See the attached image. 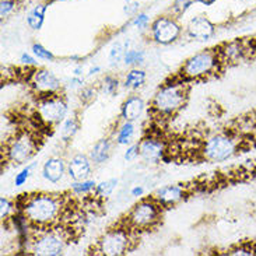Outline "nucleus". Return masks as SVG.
I'll use <instances>...</instances> for the list:
<instances>
[{"label": "nucleus", "instance_id": "7ed1b4c3", "mask_svg": "<svg viewBox=\"0 0 256 256\" xmlns=\"http://www.w3.org/2000/svg\"><path fill=\"white\" fill-rule=\"evenodd\" d=\"M222 69H224V64L217 52V48L206 49L188 58L180 66L176 76L186 83L202 82V80L217 76L218 73H222Z\"/></svg>", "mask_w": 256, "mask_h": 256}, {"label": "nucleus", "instance_id": "a19ab883", "mask_svg": "<svg viewBox=\"0 0 256 256\" xmlns=\"http://www.w3.org/2000/svg\"><path fill=\"white\" fill-rule=\"evenodd\" d=\"M132 196H134V198H142L143 194H144V188L143 186H134L130 190Z\"/></svg>", "mask_w": 256, "mask_h": 256}, {"label": "nucleus", "instance_id": "58836bf2", "mask_svg": "<svg viewBox=\"0 0 256 256\" xmlns=\"http://www.w3.org/2000/svg\"><path fill=\"white\" fill-rule=\"evenodd\" d=\"M20 62L22 63L24 66H27V68H34L35 64H36V60H35L34 56L30 55L27 52H24V54L20 56Z\"/></svg>", "mask_w": 256, "mask_h": 256}, {"label": "nucleus", "instance_id": "5701e85b", "mask_svg": "<svg viewBox=\"0 0 256 256\" xmlns=\"http://www.w3.org/2000/svg\"><path fill=\"white\" fill-rule=\"evenodd\" d=\"M130 41L126 40L124 42H116L112 45L111 50H110V55H108V60L112 68H116L119 63L124 62V58H125L126 50L129 49Z\"/></svg>", "mask_w": 256, "mask_h": 256}, {"label": "nucleus", "instance_id": "7c9ffc66", "mask_svg": "<svg viewBox=\"0 0 256 256\" xmlns=\"http://www.w3.org/2000/svg\"><path fill=\"white\" fill-rule=\"evenodd\" d=\"M20 4V0H0V18L6 20L8 16L17 10V7Z\"/></svg>", "mask_w": 256, "mask_h": 256}, {"label": "nucleus", "instance_id": "c9c22d12", "mask_svg": "<svg viewBox=\"0 0 256 256\" xmlns=\"http://www.w3.org/2000/svg\"><path fill=\"white\" fill-rule=\"evenodd\" d=\"M32 168H34V164H30V166H24L20 172L16 175V178H14V185H16V186H22V185L28 180V178L31 176Z\"/></svg>", "mask_w": 256, "mask_h": 256}, {"label": "nucleus", "instance_id": "c03bdc74", "mask_svg": "<svg viewBox=\"0 0 256 256\" xmlns=\"http://www.w3.org/2000/svg\"><path fill=\"white\" fill-rule=\"evenodd\" d=\"M217 0H196V3H200L203 6H213Z\"/></svg>", "mask_w": 256, "mask_h": 256}, {"label": "nucleus", "instance_id": "39448f33", "mask_svg": "<svg viewBox=\"0 0 256 256\" xmlns=\"http://www.w3.org/2000/svg\"><path fill=\"white\" fill-rule=\"evenodd\" d=\"M241 142L231 132H220L208 136L204 142H202L200 156L202 160L208 162H224L232 158L241 148Z\"/></svg>", "mask_w": 256, "mask_h": 256}, {"label": "nucleus", "instance_id": "aec40b11", "mask_svg": "<svg viewBox=\"0 0 256 256\" xmlns=\"http://www.w3.org/2000/svg\"><path fill=\"white\" fill-rule=\"evenodd\" d=\"M49 2H41L35 4L27 14V26L34 31H40L45 22V14L48 12Z\"/></svg>", "mask_w": 256, "mask_h": 256}, {"label": "nucleus", "instance_id": "4c0bfd02", "mask_svg": "<svg viewBox=\"0 0 256 256\" xmlns=\"http://www.w3.org/2000/svg\"><path fill=\"white\" fill-rule=\"evenodd\" d=\"M125 160L126 161H133L138 157V143H133V144H129V147L126 148L125 152Z\"/></svg>", "mask_w": 256, "mask_h": 256}, {"label": "nucleus", "instance_id": "393cba45", "mask_svg": "<svg viewBox=\"0 0 256 256\" xmlns=\"http://www.w3.org/2000/svg\"><path fill=\"white\" fill-rule=\"evenodd\" d=\"M146 60V52L142 49H128L124 58V63L130 68H138Z\"/></svg>", "mask_w": 256, "mask_h": 256}, {"label": "nucleus", "instance_id": "f03ea898", "mask_svg": "<svg viewBox=\"0 0 256 256\" xmlns=\"http://www.w3.org/2000/svg\"><path fill=\"white\" fill-rule=\"evenodd\" d=\"M189 83L175 76L172 82L164 83L156 91L150 104L152 116L168 119L176 115L185 106L189 97Z\"/></svg>", "mask_w": 256, "mask_h": 256}, {"label": "nucleus", "instance_id": "6ab92c4d", "mask_svg": "<svg viewBox=\"0 0 256 256\" xmlns=\"http://www.w3.org/2000/svg\"><path fill=\"white\" fill-rule=\"evenodd\" d=\"M112 152V142L108 138H100L96 144L92 146L90 152V158L94 164H104L105 161L111 157Z\"/></svg>", "mask_w": 256, "mask_h": 256}, {"label": "nucleus", "instance_id": "b1692460", "mask_svg": "<svg viewBox=\"0 0 256 256\" xmlns=\"http://www.w3.org/2000/svg\"><path fill=\"white\" fill-rule=\"evenodd\" d=\"M78 128H80V124H78V119L76 116L64 119L62 122V126H60V138H62V142L69 143L70 140L76 136Z\"/></svg>", "mask_w": 256, "mask_h": 256}, {"label": "nucleus", "instance_id": "4468645a", "mask_svg": "<svg viewBox=\"0 0 256 256\" xmlns=\"http://www.w3.org/2000/svg\"><path fill=\"white\" fill-rule=\"evenodd\" d=\"M186 35L194 41H208L216 35V26L206 16H194L188 22Z\"/></svg>", "mask_w": 256, "mask_h": 256}, {"label": "nucleus", "instance_id": "4be33fe9", "mask_svg": "<svg viewBox=\"0 0 256 256\" xmlns=\"http://www.w3.org/2000/svg\"><path fill=\"white\" fill-rule=\"evenodd\" d=\"M134 138V122L124 120V124L119 126L118 133L115 136V143L118 146L132 144Z\"/></svg>", "mask_w": 256, "mask_h": 256}, {"label": "nucleus", "instance_id": "473e14b6", "mask_svg": "<svg viewBox=\"0 0 256 256\" xmlns=\"http://www.w3.org/2000/svg\"><path fill=\"white\" fill-rule=\"evenodd\" d=\"M14 214V204L7 198H0V218L7 222Z\"/></svg>", "mask_w": 256, "mask_h": 256}, {"label": "nucleus", "instance_id": "f3484780", "mask_svg": "<svg viewBox=\"0 0 256 256\" xmlns=\"http://www.w3.org/2000/svg\"><path fill=\"white\" fill-rule=\"evenodd\" d=\"M66 171H68V164L62 157H50L42 166V176L50 184H58L62 180Z\"/></svg>", "mask_w": 256, "mask_h": 256}, {"label": "nucleus", "instance_id": "f8f14e48", "mask_svg": "<svg viewBox=\"0 0 256 256\" xmlns=\"http://www.w3.org/2000/svg\"><path fill=\"white\" fill-rule=\"evenodd\" d=\"M168 143L164 138L150 133L138 142V157L147 164H158L168 156Z\"/></svg>", "mask_w": 256, "mask_h": 256}, {"label": "nucleus", "instance_id": "e433bc0d", "mask_svg": "<svg viewBox=\"0 0 256 256\" xmlns=\"http://www.w3.org/2000/svg\"><path fill=\"white\" fill-rule=\"evenodd\" d=\"M140 3L138 0H126L125 6H124V13L128 16V17H134L136 14L140 13Z\"/></svg>", "mask_w": 256, "mask_h": 256}, {"label": "nucleus", "instance_id": "2f4dec72", "mask_svg": "<svg viewBox=\"0 0 256 256\" xmlns=\"http://www.w3.org/2000/svg\"><path fill=\"white\" fill-rule=\"evenodd\" d=\"M31 50H32V55L35 58H38V59H41V60H46V62H50V60H54L55 59V55L46 49L42 44L40 42H35L32 44V46H31Z\"/></svg>", "mask_w": 256, "mask_h": 256}, {"label": "nucleus", "instance_id": "9b49d317", "mask_svg": "<svg viewBox=\"0 0 256 256\" xmlns=\"http://www.w3.org/2000/svg\"><path fill=\"white\" fill-rule=\"evenodd\" d=\"M27 83L38 98L60 94L62 82L54 72L48 69H32L27 76Z\"/></svg>", "mask_w": 256, "mask_h": 256}, {"label": "nucleus", "instance_id": "ea45409f", "mask_svg": "<svg viewBox=\"0 0 256 256\" xmlns=\"http://www.w3.org/2000/svg\"><path fill=\"white\" fill-rule=\"evenodd\" d=\"M70 84H72L73 87H83L84 77L72 76V78H70Z\"/></svg>", "mask_w": 256, "mask_h": 256}, {"label": "nucleus", "instance_id": "f257e3e1", "mask_svg": "<svg viewBox=\"0 0 256 256\" xmlns=\"http://www.w3.org/2000/svg\"><path fill=\"white\" fill-rule=\"evenodd\" d=\"M66 206L68 203L62 194H26L18 198L16 210L27 217L34 230H45L60 226Z\"/></svg>", "mask_w": 256, "mask_h": 256}, {"label": "nucleus", "instance_id": "cd10ccee", "mask_svg": "<svg viewBox=\"0 0 256 256\" xmlns=\"http://www.w3.org/2000/svg\"><path fill=\"white\" fill-rule=\"evenodd\" d=\"M97 182L94 180H76L72 185V194L82 196V194H90L91 192L96 190Z\"/></svg>", "mask_w": 256, "mask_h": 256}, {"label": "nucleus", "instance_id": "37998d69", "mask_svg": "<svg viewBox=\"0 0 256 256\" xmlns=\"http://www.w3.org/2000/svg\"><path fill=\"white\" fill-rule=\"evenodd\" d=\"M101 70H102V68H101V66H98V64H96V66H92V68L88 70V74H87V76L90 77V76H94V74H98Z\"/></svg>", "mask_w": 256, "mask_h": 256}, {"label": "nucleus", "instance_id": "bb28decb", "mask_svg": "<svg viewBox=\"0 0 256 256\" xmlns=\"http://www.w3.org/2000/svg\"><path fill=\"white\" fill-rule=\"evenodd\" d=\"M194 3H196V0H174V3L168 8L166 14L172 16L175 18H180L190 7L194 6Z\"/></svg>", "mask_w": 256, "mask_h": 256}, {"label": "nucleus", "instance_id": "c756f323", "mask_svg": "<svg viewBox=\"0 0 256 256\" xmlns=\"http://www.w3.org/2000/svg\"><path fill=\"white\" fill-rule=\"evenodd\" d=\"M228 255L232 256H252L256 255V245L255 244H240L232 246L227 252Z\"/></svg>", "mask_w": 256, "mask_h": 256}, {"label": "nucleus", "instance_id": "c85d7f7f", "mask_svg": "<svg viewBox=\"0 0 256 256\" xmlns=\"http://www.w3.org/2000/svg\"><path fill=\"white\" fill-rule=\"evenodd\" d=\"M119 90V80L112 74H108L102 78L101 82V91L104 92L105 96L114 97Z\"/></svg>", "mask_w": 256, "mask_h": 256}, {"label": "nucleus", "instance_id": "423d86ee", "mask_svg": "<svg viewBox=\"0 0 256 256\" xmlns=\"http://www.w3.org/2000/svg\"><path fill=\"white\" fill-rule=\"evenodd\" d=\"M72 234L69 228L52 227L45 230H34L30 250L38 256H59L68 246Z\"/></svg>", "mask_w": 256, "mask_h": 256}, {"label": "nucleus", "instance_id": "2eb2a0df", "mask_svg": "<svg viewBox=\"0 0 256 256\" xmlns=\"http://www.w3.org/2000/svg\"><path fill=\"white\" fill-rule=\"evenodd\" d=\"M188 196V188L180 184H174V185H166L157 189L152 198L158 202L164 208H172L175 204H178Z\"/></svg>", "mask_w": 256, "mask_h": 256}, {"label": "nucleus", "instance_id": "412c9836", "mask_svg": "<svg viewBox=\"0 0 256 256\" xmlns=\"http://www.w3.org/2000/svg\"><path fill=\"white\" fill-rule=\"evenodd\" d=\"M146 80H147V73L140 68H132L125 76V82L124 86L129 90H138L144 86Z\"/></svg>", "mask_w": 256, "mask_h": 256}, {"label": "nucleus", "instance_id": "0eeeda50", "mask_svg": "<svg viewBox=\"0 0 256 256\" xmlns=\"http://www.w3.org/2000/svg\"><path fill=\"white\" fill-rule=\"evenodd\" d=\"M134 231L126 227L120 222L118 227L110 228L105 234L100 236V240L94 246V254L102 256H122L129 254L133 250L134 242Z\"/></svg>", "mask_w": 256, "mask_h": 256}, {"label": "nucleus", "instance_id": "6e6552de", "mask_svg": "<svg viewBox=\"0 0 256 256\" xmlns=\"http://www.w3.org/2000/svg\"><path fill=\"white\" fill-rule=\"evenodd\" d=\"M40 150V140L34 132L20 130L14 133L4 144L3 152L6 161L14 166H22Z\"/></svg>", "mask_w": 256, "mask_h": 256}, {"label": "nucleus", "instance_id": "79ce46f5", "mask_svg": "<svg viewBox=\"0 0 256 256\" xmlns=\"http://www.w3.org/2000/svg\"><path fill=\"white\" fill-rule=\"evenodd\" d=\"M73 76H78V77H84V68L83 64H77L76 68L73 69Z\"/></svg>", "mask_w": 256, "mask_h": 256}, {"label": "nucleus", "instance_id": "dca6fc26", "mask_svg": "<svg viewBox=\"0 0 256 256\" xmlns=\"http://www.w3.org/2000/svg\"><path fill=\"white\" fill-rule=\"evenodd\" d=\"M91 171H92V161L90 156L87 157L84 154H76L68 162V175L73 182L88 180Z\"/></svg>", "mask_w": 256, "mask_h": 256}, {"label": "nucleus", "instance_id": "a211bd4d", "mask_svg": "<svg viewBox=\"0 0 256 256\" xmlns=\"http://www.w3.org/2000/svg\"><path fill=\"white\" fill-rule=\"evenodd\" d=\"M144 108L146 104L143 98L138 96H130L126 98L120 106V119L136 122L142 116V114L144 112Z\"/></svg>", "mask_w": 256, "mask_h": 256}, {"label": "nucleus", "instance_id": "ddd939ff", "mask_svg": "<svg viewBox=\"0 0 256 256\" xmlns=\"http://www.w3.org/2000/svg\"><path fill=\"white\" fill-rule=\"evenodd\" d=\"M250 44L252 41H244V40H234V41L222 44L217 48V52L220 55L222 64L232 66L250 58V52L256 50L255 48L250 46Z\"/></svg>", "mask_w": 256, "mask_h": 256}, {"label": "nucleus", "instance_id": "f704fd0d", "mask_svg": "<svg viewBox=\"0 0 256 256\" xmlns=\"http://www.w3.org/2000/svg\"><path fill=\"white\" fill-rule=\"evenodd\" d=\"M98 90L96 87H82V90H80V94H78V98H80V101L83 102V104H91L96 98H97Z\"/></svg>", "mask_w": 256, "mask_h": 256}, {"label": "nucleus", "instance_id": "9d476101", "mask_svg": "<svg viewBox=\"0 0 256 256\" xmlns=\"http://www.w3.org/2000/svg\"><path fill=\"white\" fill-rule=\"evenodd\" d=\"M148 32L152 42L158 45H171L180 38L182 28L178 22V18L170 14H162L152 21Z\"/></svg>", "mask_w": 256, "mask_h": 256}, {"label": "nucleus", "instance_id": "20e7f679", "mask_svg": "<svg viewBox=\"0 0 256 256\" xmlns=\"http://www.w3.org/2000/svg\"><path fill=\"white\" fill-rule=\"evenodd\" d=\"M164 208L154 198H143L133 204L122 222L134 232L156 228L161 222Z\"/></svg>", "mask_w": 256, "mask_h": 256}, {"label": "nucleus", "instance_id": "a878e982", "mask_svg": "<svg viewBox=\"0 0 256 256\" xmlns=\"http://www.w3.org/2000/svg\"><path fill=\"white\" fill-rule=\"evenodd\" d=\"M116 185H118V180H116V178L102 180V182L97 184L96 190H94V194H96L97 198H100V199H106V198H110L112 194V192L115 190Z\"/></svg>", "mask_w": 256, "mask_h": 256}, {"label": "nucleus", "instance_id": "72a5a7b5", "mask_svg": "<svg viewBox=\"0 0 256 256\" xmlns=\"http://www.w3.org/2000/svg\"><path fill=\"white\" fill-rule=\"evenodd\" d=\"M130 26L138 28V30H146V28L150 27L152 21H150V16L147 13H138L134 17H132Z\"/></svg>", "mask_w": 256, "mask_h": 256}, {"label": "nucleus", "instance_id": "1a4fd4ad", "mask_svg": "<svg viewBox=\"0 0 256 256\" xmlns=\"http://www.w3.org/2000/svg\"><path fill=\"white\" fill-rule=\"evenodd\" d=\"M69 105L66 98L62 94H54L46 97L38 98L35 116L38 119V124L45 128L60 125L68 116Z\"/></svg>", "mask_w": 256, "mask_h": 256}, {"label": "nucleus", "instance_id": "a18cd8bd", "mask_svg": "<svg viewBox=\"0 0 256 256\" xmlns=\"http://www.w3.org/2000/svg\"><path fill=\"white\" fill-rule=\"evenodd\" d=\"M59 2H73V0H59Z\"/></svg>", "mask_w": 256, "mask_h": 256}]
</instances>
